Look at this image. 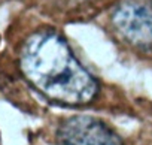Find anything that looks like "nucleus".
Masks as SVG:
<instances>
[{
    "instance_id": "nucleus-1",
    "label": "nucleus",
    "mask_w": 152,
    "mask_h": 145,
    "mask_svg": "<svg viewBox=\"0 0 152 145\" xmlns=\"http://www.w3.org/2000/svg\"><path fill=\"white\" fill-rule=\"evenodd\" d=\"M20 66L26 79L52 102L85 105L99 93L97 81L57 32L40 30L28 36L21 48Z\"/></svg>"
},
{
    "instance_id": "nucleus-2",
    "label": "nucleus",
    "mask_w": 152,
    "mask_h": 145,
    "mask_svg": "<svg viewBox=\"0 0 152 145\" xmlns=\"http://www.w3.org/2000/svg\"><path fill=\"white\" fill-rule=\"evenodd\" d=\"M110 20L127 43L140 49H152L151 0H121L112 11Z\"/></svg>"
},
{
    "instance_id": "nucleus-3",
    "label": "nucleus",
    "mask_w": 152,
    "mask_h": 145,
    "mask_svg": "<svg viewBox=\"0 0 152 145\" xmlns=\"http://www.w3.org/2000/svg\"><path fill=\"white\" fill-rule=\"evenodd\" d=\"M57 145H122V141L97 118L72 117L60 124Z\"/></svg>"
}]
</instances>
